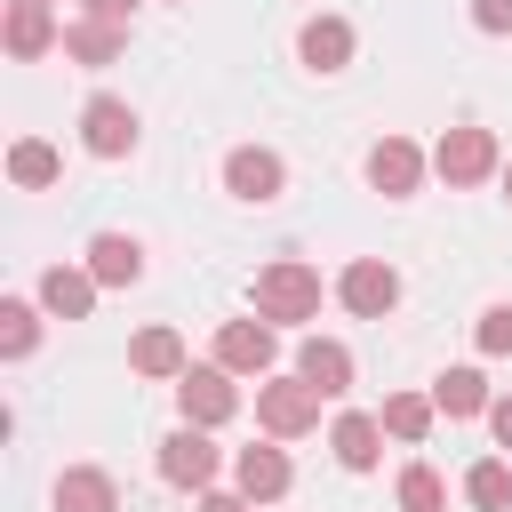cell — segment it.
<instances>
[{"instance_id": "obj_24", "label": "cell", "mask_w": 512, "mask_h": 512, "mask_svg": "<svg viewBox=\"0 0 512 512\" xmlns=\"http://www.w3.org/2000/svg\"><path fill=\"white\" fill-rule=\"evenodd\" d=\"M384 432H392V440H424V432H432V400H424V392H392V400H384Z\"/></svg>"}, {"instance_id": "obj_8", "label": "cell", "mask_w": 512, "mask_h": 512, "mask_svg": "<svg viewBox=\"0 0 512 512\" xmlns=\"http://www.w3.org/2000/svg\"><path fill=\"white\" fill-rule=\"evenodd\" d=\"M272 352H280V344H272V320H264V312H256V320H224V328H216V368H232V376H264V368H272Z\"/></svg>"}, {"instance_id": "obj_2", "label": "cell", "mask_w": 512, "mask_h": 512, "mask_svg": "<svg viewBox=\"0 0 512 512\" xmlns=\"http://www.w3.org/2000/svg\"><path fill=\"white\" fill-rule=\"evenodd\" d=\"M256 424H264L272 440H296V432L320 424V392H312L304 376H272V384H256Z\"/></svg>"}, {"instance_id": "obj_3", "label": "cell", "mask_w": 512, "mask_h": 512, "mask_svg": "<svg viewBox=\"0 0 512 512\" xmlns=\"http://www.w3.org/2000/svg\"><path fill=\"white\" fill-rule=\"evenodd\" d=\"M336 296H344V312L384 320V312L400 304V272H392L384 256H352V264H344V280H336Z\"/></svg>"}, {"instance_id": "obj_7", "label": "cell", "mask_w": 512, "mask_h": 512, "mask_svg": "<svg viewBox=\"0 0 512 512\" xmlns=\"http://www.w3.org/2000/svg\"><path fill=\"white\" fill-rule=\"evenodd\" d=\"M280 184H288V168H280V152H264V144H240V152L224 160V192L248 200V208L280 200Z\"/></svg>"}, {"instance_id": "obj_32", "label": "cell", "mask_w": 512, "mask_h": 512, "mask_svg": "<svg viewBox=\"0 0 512 512\" xmlns=\"http://www.w3.org/2000/svg\"><path fill=\"white\" fill-rule=\"evenodd\" d=\"M504 200H512V168H504Z\"/></svg>"}, {"instance_id": "obj_10", "label": "cell", "mask_w": 512, "mask_h": 512, "mask_svg": "<svg viewBox=\"0 0 512 512\" xmlns=\"http://www.w3.org/2000/svg\"><path fill=\"white\" fill-rule=\"evenodd\" d=\"M368 184H376L384 200H408V192L424 184V152H416L408 136H384V144L368 152Z\"/></svg>"}, {"instance_id": "obj_17", "label": "cell", "mask_w": 512, "mask_h": 512, "mask_svg": "<svg viewBox=\"0 0 512 512\" xmlns=\"http://www.w3.org/2000/svg\"><path fill=\"white\" fill-rule=\"evenodd\" d=\"M376 440H384V416H336V432H328L344 472H376V456H384Z\"/></svg>"}, {"instance_id": "obj_26", "label": "cell", "mask_w": 512, "mask_h": 512, "mask_svg": "<svg viewBox=\"0 0 512 512\" xmlns=\"http://www.w3.org/2000/svg\"><path fill=\"white\" fill-rule=\"evenodd\" d=\"M440 504H448L440 472H432V464H408V472H400V512H440Z\"/></svg>"}, {"instance_id": "obj_30", "label": "cell", "mask_w": 512, "mask_h": 512, "mask_svg": "<svg viewBox=\"0 0 512 512\" xmlns=\"http://www.w3.org/2000/svg\"><path fill=\"white\" fill-rule=\"evenodd\" d=\"M136 0H80V16H104V24H128Z\"/></svg>"}, {"instance_id": "obj_5", "label": "cell", "mask_w": 512, "mask_h": 512, "mask_svg": "<svg viewBox=\"0 0 512 512\" xmlns=\"http://www.w3.org/2000/svg\"><path fill=\"white\" fill-rule=\"evenodd\" d=\"M160 480H168V488H208V480H216L208 424H176V432L160 440Z\"/></svg>"}, {"instance_id": "obj_18", "label": "cell", "mask_w": 512, "mask_h": 512, "mask_svg": "<svg viewBox=\"0 0 512 512\" xmlns=\"http://www.w3.org/2000/svg\"><path fill=\"white\" fill-rule=\"evenodd\" d=\"M120 40H128V24H104V16L64 24V56H72V64H112V56H120Z\"/></svg>"}, {"instance_id": "obj_6", "label": "cell", "mask_w": 512, "mask_h": 512, "mask_svg": "<svg viewBox=\"0 0 512 512\" xmlns=\"http://www.w3.org/2000/svg\"><path fill=\"white\" fill-rule=\"evenodd\" d=\"M80 144H88L96 160L136 152V104H120V96H88V112H80Z\"/></svg>"}, {"instance_id": "obj_9", "label": "cell", "mask_w": 512, "mask_h": 512, "mask_svg": "<svg viewBox=\"0 0 512 512\" xmlns=\"http://www.w3.org/2000/svg\"><path fill=\"white\" fill-rule=\"evenodd\" d=\"M432 168L448 184H480V176H496V136L488 128H448L440 152H432Z\"/></svg>"}, {"instance_id": "obj_29", "label": "cell", "mask_w": 512, "mask_h": 512, "mask_svg": "<svg viewBox=\"0 0 512 512\" xmlns=\"http://www.w3.org/2000/svg\"><path fill=\"white\" fill-rule=\"evenodd\" d=\"M488 432H496V448H512V392L488 400Z\"/></svg>"}, {"instance_id": "obj_22", "label": "cell", "mask_w": 512, "mask_h": 512, "mask_svg": "<svg viewBox=\"0 0 512 512\" xmlns=\"http://www.w3.org/2000/svg\"><path fill=\"white\" fill-rule=\"evenodd\" d=\"M8 176L40 192V184H56V176H64V160H56V144H40V136H16V144H8Z\"/></svg>"}, {"instance_id": "obj_20", "label": "cell", "mask_w": 512, "mask_h": 512, "mask_svg": "<svg viewBox=\"0 0 512 512\" xmlns=\"http://www.w3.org/2000/svg\"><path fill=\"white\" fill-rule=\"evenodd\" d=\"M120 496H112V472H96V464H72L64 480H56V512H112Z\"/></svg>"}, {"instance_id": "obj_13", "label": "cell", "mask_w": 512, "mask_h": 512, "mask_svg": "<svg viewBox=\"0 0 512 512\" xmlns=\"http://www.w3.org/2000/svg\"><path fill=\"white\" fill-rule=\"evenodd\" d=\"M0 32H8V56H24V64L48 56V48L64 40L56 16H48V0H8V24H0Z\"/></svg>"}, {"instance_id": "obj_15", "label": "cell", "mask_w": 512, "mask_h": 512, "mask_svg": "<svg viewBox=\"0 0 512 512\" xmlns=\"http://www.w3.org/2000/svg\"><path fill=\"white\" fill-rule=\"evenodd\" d=\"M232 480H240L248 504H272V496H288V456L280 448H240L232 456Z\"/></svg>"}, {"instance_id": "obj_4", "label": "cell", "mask_w": 512, "mask_h": 512, "mask_svg": "<svg viewBox=\"0 0 512 512\" xmlns=\"http://www.w3.org/2000/svg\"><path fill=\"white\" fill-rule=\"evenodd\" d=\"M176 408H184V424H232V408H240V392H232V368H184L176 376Z\"/></svg>"}, {"instance_id": "obj_21", "label": "cell", "mask_w": 512, "mask_h": 512, "mask_svg": "<svg viewBox=\"0 0 512 512\" xmlns=\"http://www.w3.org/2000/svg\"><path fill=\"white\" fill-rule=\"evenodd\" d=\"M432 408H440V416H488V376H480V368H448V376L432 384Z\"/></svg>"}, {"instance_id": "obj_25", "label": "cell", "mask_w": 512, "mask_h": 512, "mask_svg": "<svg viewBox=\"0 0 512 512\" xmlns=\"http://www.w3.org/2000/svg\"><path fill=\"white\" fill-rule=\"evenodd\" d=\"M464 496H472L480 512H504V504H512V472L488 456V464H472V472H464Z\"/></svg>"}, {"instance_id": "obj_28", "label": "cell", "mask_w": 512, "mask_h": 512, "mask_svg": "<svg viewBox=\"0 0 512 512\" xmlns=\"http://www.w3.org/2000/svg\"><path fill=\"white\" fill-rule=\"evenodd\" d=\"M472 24L480 32H512V0H472Z\"/></svg>"}, {"instance_id": "obj_12", "label": "cell", "mask_w": 512, "mask_h": 512, "mask_svg": "<svg viewBox=\"0 0 512 512\" xmlns=\"http://www.w3.org/2000/svg\"><path fill=\"white\" fill-rule=\"evenodd\" d=\"M296 376H304L320 400H336V392H352V352H344L336 336H304V352H296Z\"/></svg>"}, {"instance_id": "obj_1", "label": "cell", "mask_w": 512, "mask_h": 512, "mask_svg": "<svg viewBox=\"0 0 512 512\" xmlns=\"http://www.w3.org/2000/svg\"><path fill=\"white\" fill-rule=\"evenodd\" d=\"M256 312H264L272 328H280V320H312V312H320V272L296 264V256L264 264V272H256Z\"/></svg>"}, {"instance_id": "obj_27", "label": "cell", "mask_w": 512, "mask_h": 512, "mask_svg": "<svg viewBox=\"0 0 512 512\" xmlns=\"http://www.w3.org/2000/svg\"><path fill=\"white\" fill-rule=\"evenodd\" d=\"M472 336H480V352H512V304H488Z\"/></svg>"}, {"instance_id": "obj_31", "label": "cell", "mask_w": 512, "mask_h": 512, "mask_svg": "<svg viewBox=\"0 0 512 512\" xmlns=\"http://www.w3.org/2000/svg\"><path fill=\"white\" fill-rule=\"evenodd\" d=\"M200 512H248V496H216V488H200Z\"/></svg>"}, {"instance_id": "obj_11", "label": "cell", "mask_w": 512, "mask_h": 512, "mask_svg": "<svg viewBox=\"0 0 512 512\" xmlns=\"http://www.w3.org/2000/svg\"><path fill=\"white\" fill-rule=\"evenodd\" d=\"M96 288H104V280H96L88 264H48V272H40V304H48L56 320H88Z\"/></svg>"}, {"instance_id": "obj_16", "label": "cell", "mask_w": 512, "mask_h": 512, "mask_svg": "<svg viewBox=\"0 0 512 512\" xmlns=\"http://www.w3.org/2000/svg\"><path fill=\"white\" fill-rule=\"evenodd\" d=\"M88 272H96L104 288H128V280H144V248H136L128 232H96V240H88Z\"/></svg>"}, {"instance_id": "obj_23", "label": "cell", "mask_w": 512, "mask_h": 512, "mask_svg": "<svg viewBox=\"0 0 512 512\" xmlns=\"http://www.w3.org/2000/svg\"><path fill=\"white\" fill-rule=\"evenodd\" d=\"M32 344H40V312H32L24 296H0V352H8V360H24Z\"/></svg>"}, {"instance_id": "obj_19", "label": "cell", "mask_w": 512, "mask_h": 512, "mask_svg": "<svg viewBox=\"0 0 512 512\" xmlns=\"http://www.w3.org/2000/svg\"><path fill=\"white\" fill-rule=\"evenodd\" d=\"M128 368H136V376H184L192 360H184V336H176V328H144V336L128 344Z\"/></svg>"}, {"instance_id": "obj_14", "label": "cell", "mask_w": 512, "mask_h": 512, "mask_svg": "<svg viewBox=\"0 0 512 512\" xmlns=\"http://www.w3.org/2000/svg\"><path fill=\"white\" fill-rule=\"evenodd\" d=\"M296 56H304L312 72H344V64H352V24H344V16H312V24L296 32Z\"/></svg>"}]
</instances>
